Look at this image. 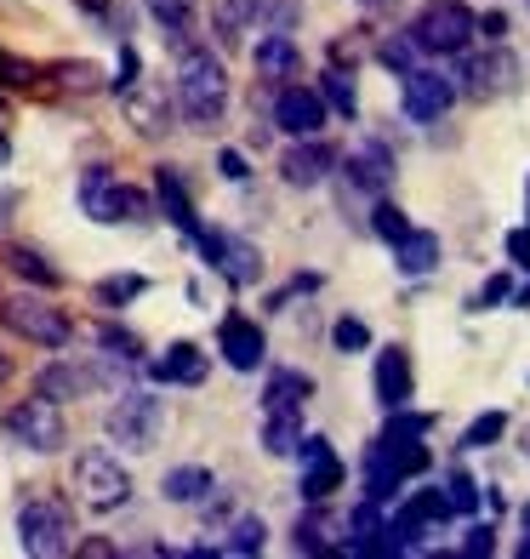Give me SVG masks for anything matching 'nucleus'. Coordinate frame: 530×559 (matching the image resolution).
Returning <instances> with one entry per match:
<instances>
[{
    "instance_id": "obj_40",
    "label": "nucleus",
    "mask_w": 530,
    "mask_h": 559,
    "mask_svg": "<svg viewBox=\"0 0 530 559\" xmlns=\"http://www.w3.org/2000/svg\"><path fill=\"white\" fill-rule=\"evenodd\" d=\"M332 343H337L342 354H360V348H371V325L353 320V314H342V320L332 325Z\"/></svg>"
},
{
    "instance_id": "obj_31",
    "label": "nucleus",
    "mask_w": 530,
    "mask_h": 559,
    "mask_svg": "<svg viewBox=\"0 0 530 559\" xmlns=\"http://www.w3.org/2000/svg\"><path fill=\"white\" fill-rule=\"evenodd\" d=\"M97 354L125 360V366H143V337L125 332V325H97Z\"/></svg>"
},
{
    "instance_id": "obj_44",
    "label": "nucleus",
    "mask_w": 530,
    "mask_h": 559,
    "mask_svg": "<svg viewBox=\"0 0 530 559\" xmlns=\"http://www.w3.org/2000/svg\"><path fill=\"white\" fill-rule=\"evenodd\" d=\"M58 74H63V86H74V92H86V86H97V81H104V74H97L92 63H63Z\"/></svg>"
},
{
    "instance_id": "obj_38",
    "label": "nucleus",
    "mask_w": 530,
    "mask_h": 559,
    "mask_svg": "<svg viewBox=\"0 0 530 559\" xmlns=\"http://www.w3.org/2000/svg\"><path fill=\"white\" fill-rule=\"evenodd\" d=\"M257 23H268V29L291 35L302 23V0H257Z\"/></svg>"
},
{
    "instance_id": "obj_32",
    "label": "nucleus",
    "mask_w": 530,
    "mask_h": 559,
    "mask_svg": "<svg viewBox=\"0 0 530 559\" xmlns=\"http://www.w3.org/2000/svg\"><path fill=\"white\" fill-rule=\"evenodd\" d=\"M263 543H268V525H263L257 514H240V520L229 525V543H222L217 554H263Z\"/></svg>"
},
{
    "instance_id": "obj_49",
    "label": "nucleus",
    "mask_w": 530,
    "mask_h": 559,
    "mask_svg": "<svg viewBox=\"0 0 530 559\" xmlns=\"http://www.w3.org/2000/svg\"><path fill=\"white\" fill-rule=\"evenodd\" d=\"M12 217H17V189H0V235L12 228Z\"/></svg>"
},
{
    "instance_id": "obj_20",
    "label": "nucleus",
    "mask_w": 530,
    "mask_h": 559,
    "mask_svg": "<svg viewBox=\"0 0 530 559\" xmlns=\"http://www.w3.org/2000/svg\"><path fill=\"white\" fill-rule=\"evenodd\" d=\"M251 63H257V74H263V81H274V86H286V81H297V74H302L297 40L280 35V29H263V40L251 46Z\"/></svg>"
},
{
    "instance_id": "obj_7",
    "label": "nucleus",
    "mask_w": 530,
    "mask_h": 559,
    "mask_svg": "<svg viewBox=\"0 0 530 559\" xmlns=\"http://www.w3.org/2000/svg\"><path fill=\"white\" fill-rule=\"evenodd\" d=\"M0 325L35 348H69L74 343V320L63 309H52L46 297H7L0 302Z\"/></svg>"
},
{
    "instance_id": "obj_55",
    "label": "nucleus",
    "mask_w": 530,
    "mask_h": 559,
    "mask_svg": "<svg viewBox=\"0 0 530 559\" xmlns=\"http://www.w3.org/2000/svg\"><path fill=\"white\" fill-rule=\"evenodd\" d=\"M525 206H530V189H525Z\"/></svg>"
},
{
    "instance_id": "obj_2",
    "label": "nucleus",
    "mask_w": 530,
    "mask_h": 559,
    "mask_svg": "<svg viewBox=\"0 0 530 559\" xmlns=\"http://www.w3.org/2000/svg\"><path fill=\"white\" fill-rule=\"evenodd\" d=\"M434 456H427L422 435H383L371 451H365V497L388 502L399 486H406L411 474H422Z\"/></svg>"
},
{
    "instance_id": "obj_36",
    "label": "nucleus",
    "mask_w": 530,
    "mask_h": 559,
    "mask_svg": "<svg viewBox=\"0 0 530 559\" xmlns=\"http://www.w3.org/2000/svg\"><path fill=\"white\" fill-rule=\"evenodd\" d=\"M371 235L394 246L399 235H411V223H406V212H399L394 200H376V206H371Z\"/></svg>"
},
{
    "instance_id": "obj_29",
    "label": "nucleus",
    "mask_w": 530,
    "mask_h": 559,
    "mask_svg": "<svg viewBox=\"0 0 530 559\" xmlns=\"http://www.w3.org/2000/svg\"><path fill=\"white\" fill-rule=\"evenodd\" d=\"M7 263H12L17 280H29V286H40V292H58V286H63V274L46 263L35 246H7Z\"/></svg>"
},
{
    "instance_id": "obj_3",
    "label": "nucleus",
    "mask_w": 530,
    "mask_h": 559,
    "mask_svg": "<svg viewBox=\"0 0 530 559\" xmlns=\"http://www.w3.org/2000/svg\"><path fill=\"white\" fill-rule=\"evenodd\" d=\"M81 212L92 223H148V217H155L148 194L132 189V183H120L109 166H86L81 171Z\"/></svg>"
},
{
    "instance_id": "obj_14",
    "label": "nucleus",
    "mask_w": 530,
    "mask_h": 559,
    "mask_svg": "<svg viewBox=\"0 0 530 559\" xmlns=\"http://www.w3.org/2000/svg\"><path fill=\"white\" fill-rule=\"evenodd\" d=\"M337 166H342V177H348V189H360V194H383V189L394 183V171H399L394 148H388L383 138H365V143L353 148L348 160H337Z\"/></svg>"
},
{
    "instance_id": "obj_45",
    "label": "nucleus",
    "mask_w": 530,
    "mask_h": 559,
    "mask_svg": "<svg viewBox=\"0 0 530 559\" xmlns=\"http://www.w3.org/2000/svg\"><path fill=\"white\" fill-rule=\"evenodd\" d=\"M217 171L229 177V183H245V177H251V166H245L240 148H222V155H217Z\"/></svg>"
},
{
    "instance_id": "obj_18",
    "label": "nucleus",
    "mask_w": 530,
    "mask_h": 559,
    "mask_svg": "<svg viewBox=\"0 0 530 559\" xmlns=\"http://www.w3.org/2000/svg\"><path fill=\"white\" fill-rule=\"evenodd\" d=\"M371 389H376V405H383V412H399V405H411V394H417V377H411V354L399 348V343H388L383 354H376Z\"/></svg>"
},
{
    "instance_id": "obj_21",
    "label": "nucleus",
    "mask_w": 530,
    "mask_h": 559,
    "mask_svg": "<svg viewBox=\"0 0 530 559\" xmlns=\"http://www.w3.org/2000/svg\"><path fill=\"white\" fill-rule=\"evenodd\" d=\"M337 537H342V520L325 502H309V514H302L297 531H291V548L297 554H342Z\"/></svg>"
},
{
    "instance_id": "obj_23",
    "label": "nucleus",
    "mask_w": 530,
    "mask_h": 559,
    "mask_svg": "<svg viewBox=\"0 0 530 559\" xmlns=\"http://www.w3.org/2000/svg\"><path fill=\"white\" fill-rule=\"evenodd\" d=\"M309 394H314V377L309 371H274L268 389H263V417H302Z\"/></svg>"
},
{
    "instance_id": "obj_11",
    "label": "nucleus",
    "mask_w": 530,
    "mask_h": 559,
    "mask_svg": "<svg viewBox=\"0 0 530 559\" xmlns=\"http://www.w3.org/2000/svg\"><path fill=\"white\" fill-rule=\"evenodd\" d=\"M194 246H200V258H206L240 292L263 280V251L251 246V240H240V235H222V228H194Z\"/></svg>"
},
{
    "instance_id": "obj_5",
    "label": "nucleus",
    "mask_w": 530,
    "mask_h": 559,
    "mask_svg": "<svg viewBox=\"0 0 530 559\" xmlns=\"http://www.w3.org/2000/svg\"><path fill=\"white\" fill-rule=\"evenodd\" d=\"M17 543L35 559H58L74 548V508L63 497H29L17 508Z\"/></svg>"
},
{
    "instance_id": "obj_10",
    "label": "nucleus",
    "mask_w": 530,
    "mask_h": 559,
    "mask_svg": "<svg viewBox=\"0 0 530 559\" xmlns=\"http://www.w3.org/2000/svg\"><path fill=\"white\" fill-rule=\"evenodd\" d=\"M160 423H166V405L155 400V394H143V389H132V394H120L115 405H109V440L115 445H125V451H148L160 440Z\"/></svg>"
},
{
    "instance_id": "obj_24",
    "label": "nucleus",
    "mask_w": 530,
    "mask_h": 559,
    "mask_svg": "<svg viewBox=\"0 0 530 559\" xmlns=\"http://www.w3.org/2000/svg\"><path fill=\"white\" fill-rule=\"evenodd\" d=\"M155 194H160V212L171 217L177 235L194 240L200 217H194V200H189V189H183V171H177V166H160V171H155Z\"/></svg>"
},
{
    "instance_id": "obj_50",
    "label": "nucleus",
    "mask_w": 530,
    "mask_h": 559,
    "mask_svg": "<svg viewBox=\"0 0 530 559\" xmlns=\"http://www.w3.org/2000/svg\"><path fill=\"white\" fill-rule=\"evenodd\" d=\"M7 166H12V138L0 132V171H7Z\"/></svg>"
},
{
    "instance_id": "obj_4",
    "label": "nucleus",
    "mask_w": 530,
    "mask_h": 559,
    "mask_svg": "<svg viewBox=\"0 0 530 559\" xmlns=\"http://www.w3.org/2000/svg\"><path fill=\"white\" fill-rule=\"evenodd\" d=\"M74 497H81V508H92V514H115V508L132 502V474L120 468V456L92 445L74 456Z\"/></svg>"
},
{
    "instance_id": "obj_43",
    "label": "nucleus",
    "mask_w": 530,
    "mask_h": 559,
    "mask_svg": "<svg viewBox=\"0 0 530 559\" xmlns=\"http://www.w3.org/2000/svg\"><path fill=\"white\" fill-rule=\"evenodd\" d=\"M302 292H320V274H297V280H291V286H286V292H274V297H268V309H274V314H280V309H286V302H291V297H302Z\"/></svg>"
},
{
    "instance_id": "obj_37",
    "label": "nucleus",
    "mask_w": 530,
    "mask_h": 559,
    "mask_svg": "<svg viewBox=\"0 0 530 559\" xmlns=\"http://www.w3.org/2000/svg\"><path fill=\"white\" fill-rule=\"evenodd\" d=\"M502 435H508V417H502V412H485V417H473V423H468L462 451H485V445H496Z\"/></svg>"
},
{
    "instance_id": "obj_39",
    "label": "nucleus",
    "mask_w": 530,
    "mask_h": 559,
    "mask_svg": "<svg viewBox=\"0 0 530 559\" xmlns=\"http://www.w3.org/2000/svg\"><path fill=\"white\" fill-rule=\"evenodd\" d=\"M376 63H383V69H394V74L417 69V40H411V35H388L383 46H376Z\"/></svg>"
},
{
    "instance_id": "obj_46",
    "label": "nucleus",
    "mask_w": 530,
    "mask_h": 559,
    "mask_svg": "<svg viewBox=\"0 0 530 559\" xmlns=\"http://www.w3.org/2000/svg\"><path fill=\"white\" fill-rule=\"evenodd\" d=\"M491 548H496V531H491V525H468L462 554H491Z\"/></svg>"
},
{
    "instance_id": "obj_47",
    "label": "nucleus",
    "mask_w": 530,
    "mask_h": 559,
    "mask_svg": "<svg viewBox=\"0 0 530 559\" xmlns=\"http://www.w3.org/2000/svg\"><path fill=\"white\" fill-rule=\"evenodd\" d=\"M508 258L530 274V228H514V235H508Z\"/></svg>"
},
{
    "instance_id": "obj_51",
    "label": "nucleus",
    "mask_w": 530,
    "mask_h": 559,
    "mask_svg": "<svg viewBox=\"0 0 530 559\" xmlns=\"http://www.w3.org/2000/svg\"><path fill=\"white\" fill-rule=\"evenodd\" d=\"M81 7H86L92 17H109V0H81Z\"/></svg>"
},
{
    "instance_id": "obj_35",
    "label": "nucleus",
    "mask_w": 530,
    "mask_h": 559,
    "mask_svg": "<svg viewBox=\"0 0 530 559\" xmlns=\"http://www.w3.org/2000/svg\"><path fill=\"white\" fill-rule=\"evenodd\" d=\"M445 502H450V514H473L479 508V479L462 474V468H450L445 474Z\"/></svg>"
},
{
    "instance_id": "obj_30",
    "label": "nucleus",
    "mask_w": 530,
    "mask_h": 559,
    "mask_svg": "<svg viewBox=\"0 0 530 559\" xmlns=\"http://www.w3.org/2000/svg\"><path fill=\"white\" fill-rule=\"evenodd\" d=\"M320 97H325V109H337L342 120H353L360 115V92H353V69L342 74V69H325L320 74Z\"/></svg>"
},
{
    "instance_id": "obj_12",
    "label": "nucleus",
    "mask_w": 530,
    "mask_h": 559,
    "mask_svg": "<svg viewBox=\"0 0 530 559\" xmlns=\"http://www.w3.org/2000/svg\"><path fill=\"white\" fill-rule=\"evenodd\" d=\"M297 456H302V479H297L302 502H332V491L342 486V456L332 451V440H325V435H302Z\"/></svg>"
},
{
    "instance_id": "obj_22",
    "label": "nucleus",
    "mask_w": 530,
    "mask_h": 559,
    "mask_svg": "<svg viewBox=\"0 0 530 559\" xmlns=\"http://www.w3.org/2000/svg\"><path fill=\"white\" fill-rule=\"evenodd\" d=\"M120 97H125V120H132L143 138H166L171 132V104H166L160 86H125Z\"/></svg>"
},
{
    "instance_id": "obj_33",
    "label": "nucleus",
    "mask_w": 530,
    "mask_h": 559,
    "mask_svg": "<svg viewBox=\"0 0 530 559\" xmlns=\"http://www.w3.org/2000/svg\"><path fill=\"white\" fill-rule=\"evenodd\" d=\"M143 292H148L143 274H109V280H97V302H104V309H125V302L143 297Z\"/></svg>"
},
{
    "instance_id": "obj_19",
    "label": "nucleus",
    "mask_w": 530,
    "mask_h": 559,
    "mask_svg": "<svg viewBox=\"0 0 530 559\" xmlns=\"http://www.w3.org/2000/svg\"><path fill=\"white\" fill-rule=\"evenodd\" d=\"M206 371H212V360H206V348H200V343H171L160 360L148 366L155 383H177V389H200V383H206Z\"/></svg>"
},
{
    "instance_id": "obj_52",
    "label": "nucleus",
    "mask_w": 530,
    "mask_h": 559,
    "mask_svg": "<svg viewBox=\"0 0 530 559\" xmlns=\"http://www.w3.org/2000/svg\"><path fill=\"white\" fill-rule=\"evenodd\" d=\"M7 383H12V360L0 354V389H7Z\"/></svg>"
},
{
    "instance_id": "obj_41",
    "label": "nucleus",
    "mask_w": 530,
    "mask_h": 559,
    "mask_svg": "<svg viewBox=\"0 0 530 559\" xmlns=\"http://www.w3.org/2000/svg\"><path fill=\"white\" fill-rule=\"evenodd\" d=\"M0 86H35V63L0 52Z\"/></svg>"
},
{
    "instance_id": "obj_6",
    "label": "nucleus",
    "mask_w": 530,
    "mask_h": 559,
    "mask_svg": "<svg viewBox=\"0 0 530 559\" xmlns=\"http://www.w3.org/2000/svg\"><path fill=\"white\" fill-rule=\"evenodd\" d=\"M417 40V52H434V58H462L473 46V12L462 0H427L417 12V23L406 29Z\"/></svg>"
},
{
    "instance_id": "obj_34",
    "label": "nucleus",
    "mask_w": 530,
    "mask_h": 559,
    "mask_svg": "<svg viewBox=\"0 0 530 559\" xmlns=\"http://www.w3.org/2000/svg\"><path fill=\"white\" fill-rule=\"evenodd\" d=\"M302 440V417H263V445L268 456H291Z\"/></svg>"
},
{
    "instance_id": "obj_8",
    "label": "nucleus",
    "mask_w": 530,
    "mask_h": 559,
    "mask_svg": "<svg viewBox=\"0 0 530 559\" xmlns=\"http://www.w3.org/2000/svg\"><path fill=\"white\" fill-rule=\"evenodd\" d=\"M7 440H12V445H23V451H40V456L63 451L69 428H63L58 400H46V394H35V400H17L12 412H7Z\"/></svg>"
},
{
    "instance_id": "obj_28",
    "label": "nucleus",
    "mask_w": 530,
    "mask_h": 559,
    "mask_svg": "<svg viewBox=\"0 0 530 559\" xmlns=\"http://www.w3.org/2000/svg\"><path fill=\"white\" fill-rule=\"evenodd\" d=\"M143 7H148V17H155L160 29H166V40L177 46V52H183V46H189V29H194V0H143Z\"/></svg>"
},
{
    "instance_id": "obj_53",
    "label": "nucleus",
    "mask_w": 530,
    "mask_h": 559,
    "mask_svg": "<svg viewBox=\"0 0 530 559\" xmlns=\"http://www.w3.org/2000/svg\"><path fill=\"white\" fill-rule=\"evenodd\" d=\"M353 7H383V0H353Z\"/></svg>"
},
{
    "instance_id": "obj_42",
    "label": "nucleus",
    "mask_w": 530,
    "mask_h": 559,
    "mask_svg": "<svg viewBox=\"0 0 530 559\" xmlns=\"http://www.w3.org/2000/svg\"><path fill=\"white\" fill-rule=\"evenodd\" d=\"M508 274H496V280H485V286H479L473 297H468V309H491V302H508Z\"/></svg>"
},
{
    "instance_id": "obj_26",
    "label": "nucleus",
    "mask_w": 530,
    "mask_h": 559,
    "mask_svg": "<svg viewBox=\"0 0 530 559\" xmlns=\"http://www.w3.org/2000/svg\"><path fill=\"white\" fill-rule=\"evenodd\" d=\"M251 23H257V0H212V35L222 52H234L251 35Z\"/></svg>"
},
{
    "instance_id": "obj_13",
    "label": "nucleus",
    "mask_w": 530,
    "mask_h": 559,
    "mask_svg": "<svg viewBox=\"0 0 530 559\" xmlns=\"http://www.w3.org/2000/svg\"><path fill=\"white\" fill-rule=\"evenodd\" d=\"M399 104H406V120H439L450 104H457V81H445L434 69H406L399 74Z\"/></svg>"
},
{
    "instance_id": "obj_27",
    "label": "nucleus",
    "mask_w": 530,
    "mask_h": 559,
    "mask_svg": "<svg viewBox=\"0 0 530 559\" xmlns=\"http://www.w3.org/2000/svg\"><path fill=\"white\" fill-rule=\"evenodd\" d=\"M212 491H217V474L200 468V463H183V468H171V474L160 479V497H166V502H183V508H189V502H206Z\"/></svg>"
},
{
    "instance_id": "obj_15",
    "label": "nucleus",
    "mask_w": 530,
    "mask_h": 559,
    "mask_svg": "<svg viewBox=\"0 0 530 559\" xmlns=\"http://www.w3.org/2000/svg\"><path fill=\"white\" fill-rule=\"evenodd\" d=\"M217 354H222L234 371H257L263 354H268L263 325L251 320V314H222V325H217Z\"/></svg>"
},
{
    "instance_id": "obj_16",
    "label": "nucleus",
    "mask_w": 530,
    "mask_h": 559,
    "mask_svg": "<svg viewBox=\"0 0 530 559\" xmlns=\"http://www.w3.org/2000/svg\"><path fill=\"white\" fill-rule=\"evenodd\" d=\"M325 97L309 92V86H280V97H274V126L291 138H320L325 132Z\"/></svg>"
},
{
    "instance_id": "obj_25",
    "label": "nucleus",
    "mask_w": 530,
    "mask_h": 559,
    "mask_svg": "<svg viewBox=\"0 0 530 559\" xmlns=\"http://www.w3.org/2000/svg\"><path fill=\"white\" fill-rule=\"evenodd\" d=\"M439 258H445V246H439V235H427V228H411V235L394 240V263H399V274H411V280L434 274Z\"/></svg>"
},
{
    "instance_id": "obj_48",
    "label": "nucleus",
    "mask_w": 530,
    "mask_h": 559,
    "mask_svg": "<svg viewBox=\"0 0 530 559\" xmlns=\"http://www.w3.org/2000/svg\"><path fill=\"white\" fill-rule=\"evenodd\" d=\"M473 35L502 40V35H508V17H502V12H491V17H473Z\"/></svg>"
},
{
    "instance_id": "obj_17",
    "label": "nucleus",
    "mask_w": 530,
    "mask_h": 559,
    "mask_svg": "<svg viewBox=\"0 0 530 559\" xmlns=\"http://www.w3.org/2000/svg\"><path fill=\"white\" fill-rule=\"evenodd\" d=\"M332 171H337V148L320 143V138H297L286 155H280V177H286L291 189H320Z\"/></svg>"
},
{
    "instance_id": "obj_9",
    "label": "nucleus",
    "mask_w": 530,
    "mask_h": 559,
    "mask_svg": "<svg viewBox=\"0 0 530 559\" xmlns=\"http://www.w3.org/2000/svg\"><path fill=\"white\" fill-rule=\"evenodd\" d=\"M519 81H525V63H519L502 40H491L485 52H473V58L462 63V92H468V97H479V104L514 97V92H519Z\"/></svg>"
},
{
    "instance_id": "obj_1",
    "label": "nucleus",
    "mask_w": 530,
    "mask_h": 559,
    "mask_svg": "<svg viewBox=\"0 0 530 559\" xmlns=\"http://www.w3.org/2000/svg\"><path fill=\"white\" fill-rule=\"evenodd\" d=\"M177 109L194 132H212L229 115V69L206 46H183V58H177Z\"/></svg>"
},
{
    "instance_id": "obj_54",
    "label": "nucleus",
    "mask_w": 530,
    "mask_h": 559,
    "mask_svg": "<svg viewBox=\"0 0 530 559\" xmlns=\"http://www.w3.org/2000/svg\"><path fill=\"white\" fill-rule=\"evenodd\" d=\"M525 537H530V508H525Z\"/></svg>"
}]
</instances>
